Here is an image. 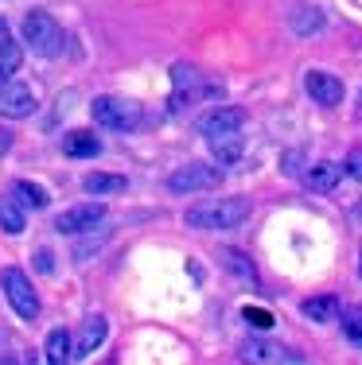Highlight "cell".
<instances>
[{
	"mask_svg": "<svg viewBox=\"0 0 362 365\" xmlns=\"http://www.w3.org/2000/svg\"><path fill=\"white\" fill-rule=\"evenodd\" d=\"M43 358H47L51 365H66V361L74 358V338L66 334L63 327H55V330L47 334V346H43Z\"/></svg>",
	"mask_w": 362,
	"mask_h": 365,
	"instance_id": "15",
	"label": "cell"
},
{
	"mask_svg": "<svg viewBox=\"0 0 362 365\" xmlns=\"http://www.w3.org/2000/svg\"><path fill=\"white\" fill-rule=\"evenodd\" d=\"M8 148H12V133H8V128H0V155H4Z\"/></svg>",
	"mask_w": 362,
	"mask_h": 365,
	"instance_id": "28",
	"label": "cell"
},
{
	"mask_svg": "<svg viewBox=\"0 0 362 365\" xmlns=\"http://www.w3.org/2000/svg\"><path fill=\"white\" fill-rule=\"evenodd\" d=\"M222 182V171L211 168V163H187V168H176L168 175V190L171 195H199V190H214Z\"/></svg>",
	"mask_w": 362,
	"mask_h": 365,
	"instance_id": "5",
	"label": "cell"
},
{
	"mask_svg": "<svg viewBox=\"0 0 362 365\" xmlns=\"http://www.w3.org/2000/svg\"><path fill=\"white\" fill-rule=\"evenodd\" d=\"M241 358H246V361H261V365H281V361H300V354L284 350V346H277V342L249 338V342L241 346Z\"/></svg>",
	"mask_w": 362,
	"mask_h": 365,
	"instance_id": "11",
	"label": "cell"
},
{
	"mask_svg": "<svg viewBox=\"0 0 362 365\" xmlns=\"http://www.w3.org/2000/svg\"><path fill=\"white\" fill-rule=\"evenodd\" d=\"M106 222V206L101 202H82V206H71V210H63L55 218V230L66 233V237H79V233L94 230V225Z\"/></svg>",
	"mask_w": 362,
	"mask_h": 365,
	"instance_id": "7",
	"label": "cell"
},
{
	"mask_svg": "<svg viewBox=\"0 0 362 365\" xmlns=\"http://www.w3.org/2000/svg\"><path fill=\"white\" fill-rule=\"evenodd\" d=\"M24 43H28L36 55L55 58L63 55V28L51 12H28L24 16Z\"/></svg>",
	"mask_w": 362,
	"mask_h": 365,
	"instance_id": "3",
	"label": "cell"
},
{
	"mask_svg": "<svg viewBox=\"0 0 362 365\" xmlns=\"http://www.w3.org/2000/svg\"><path fill=\"white\" fill-rule=\"evenodd\" d=\"M304 319H312V323H335L339 319V299L335 295H316V299H304Z\"/></svg>",
	"mask_w": 362,
	"mask_h": 365,
	"instance_id": "19",
	"label": "cell"
},
{
	"mask_svg": "<svg viewBox=\"0 0 362 365\" xmlns=\"http://www.w3.org/2000/svg\"><path fill=\"white\" fill-rule=\"evenodd\" d=\"M20 66H24V51H20V43L4 39V43H0V86L12 82V78L20 74Z\"/></svg>",
	"mask_w": 362,
	"mask_h": 365,
	"instance_id": "20",
	"label": "cell"
},
{
	"mask_svg": "<svg viewBox=\"0 0 362 365\" xmlns=\"http://www.w3.org/2000/svg\"><path fill=\"white\" fill-rule=\"evenodd\" d=\"M339 179H343V168L335 160H320L316 168L304 171V182L312 190H335V182H339Z\"/></svg>",
	"mask_w": 362,
	"mask_h": 365,
	"instance_id": "17",
	"label": "cell"
},
{
	"mask_svg": "<svg viewBox=\"0 0 362 365\" xmlns=\"http://www.w3.org/2000/svg\"><path fill=\"white\" fill-rule=\"evenodd\" d=\"M358 276H362V260H358Z\"/></svg>",
	"mask_w": 362,
	"mask_h": 365,
	"instance_id": "30",
	"label": "cell"
},
{
	"mask_svg": "<svg viewBox=\"0 0 362 365\" xmlns=\"http://www.w3.org/2000/svg\"><path fill=\"white\" fill-rule=\"evenodd\" d=\"M171 86H176V90H171V109H176V113L191 109L195 101H199L203 93H206L199 71H191V66H183V63L171 66Z\"/></svg>",
	"mask_w": 362,
	"mask_h": 365,
	"instance_id": "6",
	"label": "cell"
},
{
	"mask_svg": "<svg viewBox=\"0 0 362 365\" xmlns=\"http://www.w3.org/2000/svg\"><path fill=\"white\" fill-rule=\"evenodd\" d=\"M343 171H347L351 179H358V182H362V148H355V152L347 155V163H343Z\"/></svg>",
	"mask_w": 362,
	"mask_h": 365,
	"instance_id": "25",
	"label": "cell"
},
{
	"mask_svg": "<svg viewBox=\"0 0 362 365\" xmlns=\"http://www.w3.org/2000/svg\"><path fill=\"white\" fill-rule=\"evenodd\" d=\"M343 334L362 346V307H343Z\"/></svg>",
	"mask_w": 362,
	"mask_h": 365,
	"instance_id": "24",
	"label": "cell"
},
{
	"mask_svg": "<svg viewBox=\"0 0 362 365\" xmlns=\"http://www.w3.org/2000/svg\"><path fill=\"white\" fill-rule=\"evenodd\" d=\"M0 288H4V299L12 303V311L24 323H36L39 319V295L20 268H4V272H0Z\"/></svg>",
	"mask_w": 362,
	"mask_h": 365,
	"instance_id": "4",
	"label": "cell"
},
{
	"mask_svg": "<svg viewBox=\"0 0 362 365\" xmlns=\"http://www.w3.org/2000/svg\"><path fill=\"white\" fill-rule=\"evenodd\" d=\"M12 198L24 206V210H47V202H51L47 187H39V182H31V179L12 182Z\"/></svg>",
	"mask_w": 362,
	"mask_h": 365,
	"instance_id": "14",
	"label": "cell"
},
{
	"mask_svg": "<svg viewBox=\"0 0 362 365\" xmlns=\"http://www.w3.org/2000/svg\"><path fill=\"white\" fill-rule=\"evenodd\" d=\"M106 334H109V323H106V315H90V319L82 323L79 338H74V358H90V354L98 350L101 342H106Z\"/></svg>",
	"mask_w": 362,
	"mask_h": 365,
	"instance_id": "12",
	"label": "cell"
},
{
	"mask_svg": "<svg viewBox=\"0 0 362 365\" xmlns=\"http://www.w3.org/2000/svg\"><path fill=\"white\" fill-rule=\"evenodd\" d=\"M36 268H39L43 276L55 272V257H51V249H39V253H36Z\"/></svg>",
	"mask_w": 362,
	"mask_h": 365,
	"instance_id": "26",
	"label": "cell"
},
{
	"mask_svg": "<svg viewBox=\"0 0 362 365\" xmlns=\"http://www.w3.org/2000/svg\"><path fill=\"white\" fill-rule=\"evenodd\" d=\"M246 319H253V327H273L269 315H261V311H246Z\"/></svg>",
	"mask_w": 362,
	"mask_h": 365,
	"instance_id": "27",
	"label": "cell"
},
{
	"mask_svg": "<svg viewBox=\"0 0 362 365\" xmlns=\"http://www.w3.org/2000/svg\"><path fill=\"white\" fill-rule=\"evenodd\" d=\"M304 90H308V98H312L316 106H323V109H335L343 101V82L331 71H308L304 74Z\"/></svg>",
	"mask_w": 362,
	"mask_h": 365,
	"instance_id": "10",
	"label": "cell"
},
{
	"mask_svg": "<svg viewBox=\"0 0 362 365\" xmlns=\"http://www.w3.org/2000/svg\"><path fill=\"white\" fill-rule=\"evenodd\" d=\"M218 257H222V268H226L230 276H238L241 284H249V288H257V284H261V280H257L253 260H249L246 253H241V249H222Z\"/></svg>",
	"mask_w": 362,
	"mask_h": 365,
	"instance_id": "13",
	"label": "cell"
},
{
	"mask_svg": "<svg viewBox=\"0 0 362 365\" xmlns=\"http://www.w3.org/2000/svg\"><path fill=\"white\" fill-rule=\"evenodd\" d=\"M241 125H246V113H241L238 106H214V109L199 120V133L206 136V140H214V136L241 133Z\"/></svg>",
	"mask_w": 362,
	"mask_h": 365,
	"instance_id": "9",
	"label": "cell"
},
{
	"mask_svg": "<svg viewBox=\"0 0 362 365\" xmlns=\"http://www.w3.org/2000/svg\"><path fill=\"white\" fill-rule=\"evenodd\" d=\"M63 152L71 160H94V155H101V140L94 133H86V128H79V133H71L63 140Z\"/></svg>",
	"mask_w": 362,
	"mask_h": 365,
	"instance_id": "16",
	"label": "cell"
},
{
	"mask_svg": "<svg viewBox=\"0 0 362 365\" xmlns=\"http://www.w3.org/2000/svg\"><path fill=\"white\" fill-rule=\"evenodd\" d=\"M4 39H12V36H8V20L0 16V43H4Z\"/></svg>",
	"mask_w": 362,
	"mask_h": 365,
	"instance_id": "29",
	"label": "cell"
},
{
	"mask_svg": "<svg viewBox=\"0 0 362 365\" xmlns=\"http://www.w3.org/2000/svg\"><path fill=\"white\" fill-rule=\"evenodd\" d=\"M36 113V90L28 82H4L0 86V117L24 120Z\"/></svg>",
	"mask_w": 362,
	"mask_h": 365,
	"instance_id": "8",
	"label": "cell"
},
{
	"mask_svg": "<svg viewBox=\"0 0 362 365\" xmlns=\"http://www.w3.org/2000/svg\"><path fill=\"white\" fill-rule=\"evenodd\" d=\"M90 117L98 120L101 128H114V133H133L141 125V106L133 98H114V93H101L94 98Z\"/></svg>",
	"mask_w": 362,
	"mask_h": 365,
	"instance_id": "2",
	"label": "cell"
},
{
	"mask_svg": "<svg viewBox=\"0 0 362 365\" xmlns=\"http://www.w3.org/2000/svg\"><path fill=\"white\" fill-rule=\"evenodd\" d=\"M79 237H82V233H79ZM106 241H109V230H98V233L86 230V237L79 241V245H74V260H79V264H86V260L98 253V249L106 245Z\"/></svg>",
	"mask_w": 362,
	"mask_h": 365,
	"instance_id": "23",
	"label": "cell"
},
{
	"mask_svg": "<svg viewBox=\"0 0 362 365\" xmlns=\"http://www.w3.org/2000/svg\"><path fill=\"white\" fill-rule=\"evenodd\" d=\"M24 225H28V222H24V206L16 202L12 195H8V198H0V230H4V233H12V237H20V233H24Z\"/></svg>",
	"mask_w": 362,
	"mask_h": 365,
	"instance_id": "22",
	"label": "cell"
},
{
	"mask_svg": "<svg viewBox=\"0 0 362 365\" xmlns=\"http://www.w3.org/2000/svg\"><path fill=\"white\" fill-rule=\"evenodd\" d=\"M246 218H249L246 198H203L187 210L191 230H238Z\"/></svg>",
	"mask_w": 362,
	"mask_h": 365,
	"instance_id": "1",
	"label": "cell"
},
{
	"mask_svg": "<svg viewBox=\"0 0 362 365\" xmlns=\"http://www.w3.org/2000/svg\"><path fill=\"white\" fill-rule=\"evenodd\" d=\"M82 187H86V195L106 198V195H121V190L129 187V179L125 175H101V171H94V175L82 179Z\"/></svg>",
	"mask_w": 362,
	"mask_h": 365,
	"instance_id": "18",
	"label": "cell"
},
{
	"mask_svg": "<svg viewBox=\"0 0 362 365\" xmlns=\"http://www.w3.org/2000/svg\"><path fill=\"white\" fill-rule=\"evenodd\" d=\"M211 148H214V160H218V168H234V163L241 160V136H238V133L214 136Z\"/></svg>",
	"mask_w": 362,
	"mask_h": 365,
	"instance_id": "21",
	"label": "cell"
}]
</instances>
